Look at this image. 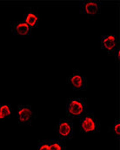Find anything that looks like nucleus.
<instances>
[{
	"mask_svg": "<svg viewBox=\"0 0 120 150\" xmlns=\"http://www.w3.org/2000/svg\"><path fill=\"white\" fill-rule=\"evenodd\" d=\"M84 107L81 100H72L68 104V111L72 115H79L84 112Z\"/></svg>",
	"mask_w": 120,
	"mask_h": 150,
	"instance_id": "nucleus-1",
	"label": "nucleus"
},
{
	"mask_svg": "<svg viewBox=\"0 0 120 150\" xmlns=\"http://www.w3.org/2000/svg\"><path fill=\"white\" fill-rule=\"evenodd\" d=\"M81 127L84 132H91V131L95 130L96 124L91 117L86 116L84 118V120L81 123Z\"/></svg>",
	"mask_w": 120,
	"mask_h": 150,
	"instance_id": "nucleus-2",
	"label": "nucleus"
},
{
	"mask_svg": "<svg viewBox=\"0 0 120 150\" xmlns=\"http://www.w3.org/2000/svg\"><path fill=\"white\" fill-rule=\"evenodd\" d=\"M59 134L63 137H68L72 134V124L66 120L61 121L58 127Z\"/></svg>",
	"mask_w": 120,
	"mask_h": 150,
	"instance_id": "nucleus-3",
	"label": "nucleus"
},
{
	"mask_svg": "<svg viewBox=\"0 0 120 150\" xmlns=\"http://www.w3.org/2000/svg\"><path fill=\"white\" fill-rule=\"evenodd\" d=\"M32 117V111L26 108V107H22L18 110V119L22 122H26L28 121Z\"/></svg>",
	"mask_w": 120,
	"mask_h": 150,
	"instance_id": "nucleus-4",
	"label": "nucleus"
},
{
	"mask_svg": "<svg viewBox=\"0 0 120 150\" xmlns=\"http://www.w3.org/2000/svg\"><path fill=\"white\" fill-rule=\"evenodd\" d=\"M115 37L112 35H109L103 39V45L108 50H112L115 46Z\"/></svg>",
	"mask_w": 120,
	"mask_h": 150,
	"instance_id": "nucleus-5",
	"label": "nucleus"
},
{
	"mask_svg": "<svg viewBox=\"0 0 120 150\" xmlns=\"http://www.w3.org/2000/svg\"><path fill=\"white\" fill-rule=\"evenodd\" d=\"M84 8H85V11L88 14H96L98 11V5L95 2L86 3Z\"/></svg>",
	"mask_w": 120,
	"mask_h": 150,
	"instance_id": "nucleus-6",
	"label": "nucleus"
},
{
	"mask_svg": "<svg viewBox=\"0 0 120 150\" xmlns=\"http://www.w3.org/2000/svg\"><path fill=\"white\" fill-rule=\"evenodd\" d=\"M17 29V32L19 33V34H22V35H25V34H27L28 32H29V25L26 24V23H21V24H18L16 27Z\"/></svg>",
	"mask_w": 120,
	"mask_h": 150,
	"instance_id": "nucleus-7",
	"label": "nucleus"
},
{
	"mask_svg": "<svg viewBox=\"0 0 120 150\" xmlns=\"http://www.w3.org/2000/svg\"><path fill=\"white\" fill-rule=\"evenodd\" d=\"M71 82L72 84L75 86V87H80L83 86V79H82V77L79 74L73 75L72 78H71Z\"/></svg>",
	"mask_w": 120,
	"mask_h": 150,
	"instance_id": "nucleus-8",
	"label": "nucleus"
},
{
	"mask_svg": "<svg viewBox=\"0 0 120 150\" xmlns=\"http://www.w3.org/2000/svg\"><path fill=\"white\" fill-rule=\"evenodd\" d=\"M37 21H38V17L34 13H30L26 18V24L28 25L33 26V25H35Z\"/></svg>",
	"mask_w": 120,
	"mask_h": 150,
	"instance_id": "nucleus-9",
	"label": "nucleus"
},
{
	"mask_svg": "<svg viewBox=\"0 0 120 150\" xmlns=\"http://www.w3.org/2000/svg\"><path fill=\"white\" fill-rule=\"evenodd\" d=\"M10 108L7 105H4L0 107V119H3L4 117H7L10 114Z\"/></svg>",
	"mask_w": 120,
	"mask_h": 150,
	"instance_id": "nucleus-10",
	"label": "nucleus"
},
{
	"mask_svg": "<svg viewBox=\"0 0 120 150\" xmlns=\"http://www.w3.org/2000/svg\"><path fill=\"white\" fill-rule=\"evenodd\" d=\"M49 150H62V146L58 142H54L49 145Z\"/></svg>",
	"mask_w": 120,
	"mask_h": 150,
	"instance_id": "nucleus-11",
	"label": "nucleus"
},
{
	"mask_svg": "<svg viewBox=\"0 0 120 150\" xmlns=\"http://www.w3.org/2000/svg\"><path fill=\"white\" fill-rule=\"evenodd\" d=\"M119 128H120L119 123H117V124L115 125V133H116V134H117L118 136L119 135Z\"/></svg>",
	"mask_w": 120,
	"mask_h": 150,
	"instance_id": "nucleus-12",
	"label": "nucleus"
},
{
	"mask_svg": "<svg viewBox=\"0 0 120 150\" xmlns=\"http://www.w3.org/2000/svg\"><path fill=\"white\" fill-rule=\"evenodd\" d=\"M39 150H49V145L48 144H42L39 147Z\"/></svg>",
	"mask_w": 120,
	"mask_h": 150,
	"instance_id": "nucleus-13",
	"label": "nucleus"
}]
</instances>
